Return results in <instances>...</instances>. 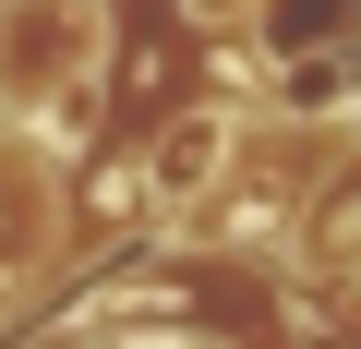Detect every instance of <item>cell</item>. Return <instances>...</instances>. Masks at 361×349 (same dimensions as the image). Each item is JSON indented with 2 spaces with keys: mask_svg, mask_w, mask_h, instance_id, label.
<instances>
[{
  "mask_svg": "<svg viewBox=\"0 0 361 349\" xmlns=\"http://www.w3.org/2000/svg\"><path fill=\"white\" fill-rule=\"evenodd\" d=\"M85 61H97V13L85 0H0V97L13 109L85 85Z\"/></svg>",
  "mask_w": 361,
  "mask_h": 349,
  "instance_id": "cell-1",
  "label": "cell"
},
{
  "mask_svg": "<svg viewBox=\"0 0 361 349\" xmlns=\"http://www.w3.org/2000/svg\"><path fill=\"white\" fill-rule=\"evenodd\" d=\"M229 145H241V121H229V109H193V121H169V133H157V157H145V193H157V205H193V193H217Z\"/></svg>",
  "mask_w": 361,
  "mask_h": 349,
  "instance_id": "cell-2",
  "label": "cell"
},
{
  "mask_svg": "<svg viewBox=\"0 0 361 349\" xmlns=\"http://www.w3.org/2000/svg\"><path fill=\"white\" fill-rule=\"evenodd\" d=\"M349 37H361V0H253V49L289 73H325Z\"/></svg>",
  "mask_w": 361,
  "mask_h": 349,
  "instance_id": "cell-3",
  "label": "cell"
},
{
  "mask_svg": "<svg viewBox=\"0 0 361 349\" xmlns=\"http://www.w3.org/2000/svg\"><path fill=\"white\" fill-rule=\"evenodd\" d=\"M313 253H325L337 277H361V169H337V193H325V217H313Z\"/></svg>",
  "mask_w": 361,
  "mask_h": 349,
  "instance_id": "cell-4",
  "label": "cell"
}]
</instances>
